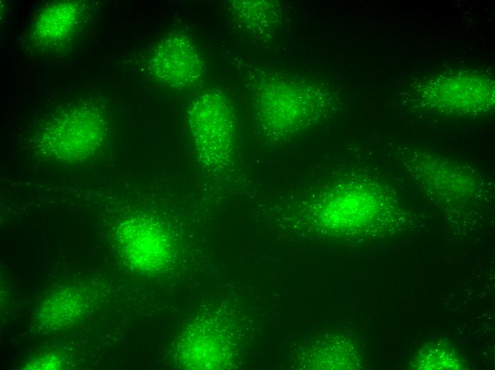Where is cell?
<instances>
[{"instance_id": "6da1fadb", "label": "cell", "mask_w": 495, "mask_h": 370, "mask_svg": "<svg viewBox=\"0 0 495 370\" xmlns=\"http://www.w3.org/2000/svg\"><path fill=\"white\" fill-rule=\"evenodd\" d=\"M188 125L200 162L210 170L228 164L233 123L225 99L215 90L203 92L191 106Z\"/></svg>"}, {"instance_id": "7a4b0ae2", "label": "cell", "mask_w": 495, "mask_h": 370, "mask_svg": "<svg viewBox=\"0 0 495 370\" xmlns=\"http://www.w3.org/2000/svg\"><path fill=\"white\" fill-rule=\"evenodd\" d=\"M119 243L130 264L144 272L163 269L171 258L169 234L150 219L138 217L126 221L119 230Z\"/></svg>"}, {"instance_id": "3957f363", "label": "cell", "mask_w": 495, "mask_h": 370, "mask_svg": "<svg viewBox=\"0 0 495 370\" xmlns=\"http://www.w3.org/2000/svg\"><path fill=\"white\" fill-rule=\"evenodd\" d=\"M154 75L169 86L181 88L196 83L203 73V62L186 35L174 33L163 39L151 60Z\"/></svg>"}, {"instance_id": "277c9868", "label": "cell", "mask_w": 495, "mask_h": 370, "mask_svg": "<svg viewBox=\"0 0 495 370\" xmlns=\"http://www.w3.org/2000/svg\"><path fill=\"white\" fill-rule=\"evenodd\" d=\"M85 306L81 293L75 289L65 288L52 295L43 302L37 318L46 328L60 329L80 317Z\"/></svg>"}, {"instance_id": "5b68a950", "label": "cell", "mask_w": 495, "mask_h": 370, "mask_svg": "<svg viewBox=\"0 0 495 370\" xmlns=\"http://www.w3.org/2000/svg\"><path fill=\"white\" fill-rule=\"evenodd\" d=\"M62 361L58 356L55 354H49L40 358L38 360L32 362L29 365V369H58L60 366Z\"/></svg>"}]
</instances>
